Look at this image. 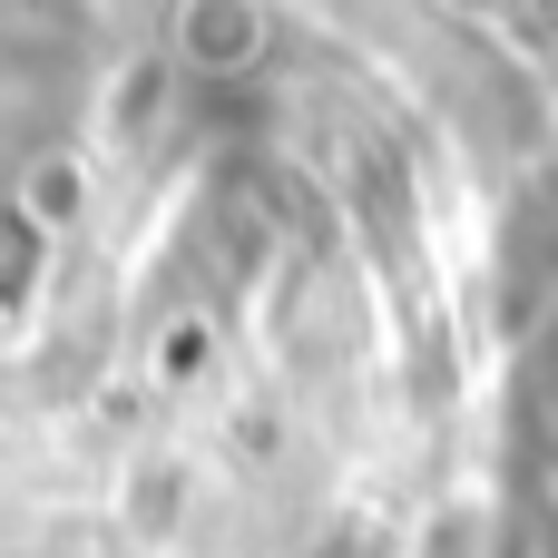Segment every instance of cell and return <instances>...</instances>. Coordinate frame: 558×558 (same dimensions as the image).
I'll list each match as a JSON object with an SVG mask.
<instances>
[{
    "mask_svg": "<svg viewBox=\"0 0 558 558\" xmlns=\"http://www.w3.org/2000/svg\"><path fill=\"white\" fill-rule=\"evenodd\" d=\"M29 275H39V235L0 206V304H20V294H29Z\"/></svg>",
    "mask_w": 558,
    "mask_h": 558,
    "instance_id": "6da1fadb",
    "label": "cell"
}]
</instances>
